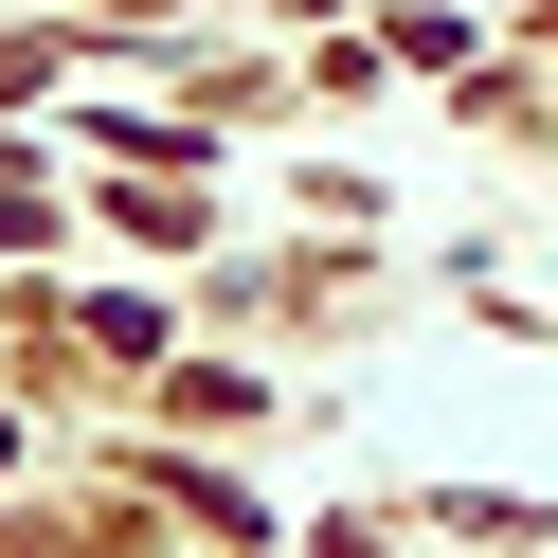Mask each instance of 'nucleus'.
<instances>
[{
    "label": "nucleus",
    "instance_id": "nucleus-1",
    "mask_svg": "<svg viewBox=\"0 0 558 558\" xmlns=\"http://www.w3.org/2000/svg\"><path fill=\"white\" fill-rule=\"evenodd\" d=\"M109 19H162V0H109Z\"/></svg>",
    "mask_w": 558,
    "mask_h": 558
}]
</instances>
